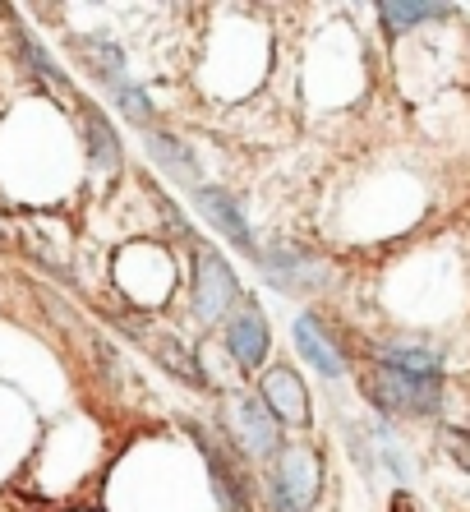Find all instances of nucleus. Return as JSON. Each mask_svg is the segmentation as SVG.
I'll list each match as a JSON object with an SVG mask.
<instances>
[{"instance_id": "4468645a", "label": "nucleus", "mask_w": 470, "mask_h": 512, "mask_svg": "<svg viewBox=\"0 0 470 512\" xmlns=\"http://www.w3.org/2000/svg\"><path fill=\"white\" fill-rule=\"evenodd\" d=\"M443 14H452L447 5H397V0H383L378 5V19L388 24V33H406V28H415V24H424V19H443Z\"/></svg>"}, {"instance_id": "f8f14e48", "label": "nucleus", "mask_w": 470, "mask_h": 512, "mask_svg": "<svg viewBox=\"0 0 470 512\" xmlns=\"http://www.w3.org/2000/svg\"><path fill=\"white\" fill-rule=\"evenodd\" d=\"M378 365L397 374H415V379H438L443 356L434 346H420V342H383L378 346Z\"/></svg>"}, {"instance_id": "ddd939ff", "label": "nucleus", "mask_w": 470, "mask_h": 512, "mask_svg": "<svg viewBox=\"0 0 470 512\" xmlns=\"http://www.w3.org/2000/svg\"><path fill=\"white\" fill-rule=\"evenodd\" d=\"M143 143H148V153H153V162L162 171H171L176 180H189L194 190H199V167H194V157H189V148L176 139V134H166V130H148L143 134Z\"/></svg>"}, {"instance_id": "2eb2a0df", "label": "nucleus", "mask_w": 470, "mask_h": 512, "mask_svg": "<svg viewBox=\"0 0 470 512\" xmlns=\"http://www.w3.org/2000/svg\"><path fill=\"white\" fill-rule=\"evenodd\" d=\"M148 346H153L157 360H162V365H166L171 374H176V379H185V383H203V374H199V365H194V356H189V351L176 342V337H153Z\"/></svg>"}, {"instance_id": "1a4fd4ad", "label": "nucleus", "mask_w": 470, "mask_h": 512, "mask_svg": "<svg viewBox=\"0 0 470 512\" xmlns=\"http://www.w3.org/2000/svg\"><path fill=\"white\" fill-rule=\"evenodd\" d=\"M226 346H231V356L245 365V370H254L263 356H268V319H263V310H240L231 314V323H226Z\"/></svg>"}, {"instance_id": "f3484780", "label": "nucleus", "mask_w": 470, "mask_h": 512, "mask_svg": "<svg viewBox=\"0 0 470 512\" xmlns=\"http://www.w3.org/2000/svg\"><path fill=\"white\" fill-rule=\"evenodd\" d=\"M443 448H447V457H452L461 471H470V434L466 429H443Z\"/></svg>"}, {"instance_id": "dca6fc26", "label": "nucleus", "mask_w": 470, "mask_h": 512, "mask_svg": "<svg viewBox=\"0 0 470 512\" xmlns=\"http://www.w3.org/2000/svg\"><path fill=\"white\" fill-rule=\"evenodd\" d=\"M24 51H28V60H33V70H42L51 79V84H65V70H60L56 60L47 56V47H42V42H33V37L24 33Z\"/></svg>"}, {"instance_id": "f03ea898", "label": "nucleus", "mask_w": 470, "mask_h": 512, "mask_svg": "<svg viewBox=\"0 0 470 512\" xmlns=\"http://www.w3.org/2000/svg\"><path fill=\"white\" fill-rule=\"evenodd\" d=\"M365 388L392 416H434L438 406H443L438 379H415V374H397V370H383V365L374 370V379Z\"/></svg>"}, {"instance_id": "423d86ee", "label": "nucleus", "mask_w": 470, "mask_h": 512, "mask_svg": "<svg viewBox=\"0 0 470 512\" xmlns=\"http://www.w3.org/2000/svg\"><path fill=\"white\" fill-rule=\"evenodd\" d=\"M291 337H295V351H300L318 374H328V379L346 374V351H341L337 337L318 323V314H300V319L291 323Z\"/></svg>"}, {"instance_id": "7ed1b4c3", "label": "nucleus", "mask_w": 470, "mask_h": 512, "mask_svg": "<svg viewBox=\"0 0 470 512\" xmlns=\"http://www.w3.org/2000/svg\"><path fill=\"white\" fill-rule=\"evenodd\" d=\"M235 296H240L235 268L212 250V245H199V250H194V314H199V323L226 319Z\"/></svg>"}, {"instance_id": "9d476101", "label": "nucleus", "mask_w": 470, "mask_h": 512, "mask_svg": "<svg viewBox=\"0 0 470 512\" xmlns=\"http://www.w3.org/2000/svg\"><path fill=\"white\" fill-rule=\"evenodd\" d=\"M74 56H79L83 70L97 74L102 88H111V93L130 84V74H125V56H120V47H111L106 37H74Z\"/></svg>"}, {"instance_id": "0eeeda50", "label": "nucleus", "mask_w": 470, "mask_h": 512, "mask_svg": "<svg viewBox=\"0 0 470 512\" xmlns=\"http://www.w3.org/2000/svg\"><path fill=\"white\" fill-rule=\"evenodd\" d=\"M263 273L272 277V286H282V291H300V286H318L323 277V263L300 254L295 245H272V250L259 254Z\"/></svg>"}, {"instance_id": "9b49d317", "label": "nucleus", "mask_w": 470, "mask_h": 512, "mask_svg": "<svg viewBox=\"0 0 470 512\" xmlns=\"http://www.w3.org/2000/svg\"><path fill=\"white\" fill-rule=\"evenodd\" d=\"M83 130H88V157H93V171L97 176H116L125 153H120V139L111 130V120L93 107V102H83Z\"/></svg>"}, {"instance_id": "f257e3e1", "label": "nucleus", "mask_w": 470, "mask_h": 512, "mask_svg": "<svg viewBox=\"0 0 470 512\" xmlns=\"http://www.w3.org/2000/svg\"><path fill=\"white\" fill-rule=\"evenodd\" d=\"M222 425L231 429L235 448H240L245 457H254V462L282 453V429H277V416L263 406V397L231 393L226 397V406H222Z\"/></svg>"}, {"instance_id": "20e7f679", "label": "nucleus", "mask_w": 470, "mask_h": 512, "mask_svg": "<svg viewBox=\"0 0 470 512\" xmlns=\"http://www.w3.org/2000/svg\"><path fill=\"white\" fill-rule=\"evenodd\" d=\"M318 485H323V466H318L314 448H305V443L286 448L282 466H277V480H272V489H277V494H282V499L291 503L295 512H305V508H314Z\"/></svg>"}, {"instance_id": "6e6552de", "label": "nucleus", "mask_w": 470, "mask_h": 512, "mask_svg": "<svg viewBox=\"0 0 470 512\" xmlns=\"http://www.w3.org/2000/svg\"><path fill=\"white\" fill-rule=\"evenodd\" d=\"M194 203H199L203 217H208L212 227L222 231L231 245H240V250H254V236H249L245 213H240V203H235L226 190H217V185H199V190H194Z\"/></svg>"}, {"instance_id": "39448f33", "label": "nucleus", "mask_w": 470, "mask_h": 512, "mask_svg": "<svg viewBox=\"0 0 470 512\" xmlns=\"http://www.w3.org/2000/svg\"><path fill=\"white\" fill-rule=\"evenodd\" d=\"M259 397L277 420H286V425H295V429L309 425V393L291 365H272L259 379Z\"/></svg>"}]
</instances>
